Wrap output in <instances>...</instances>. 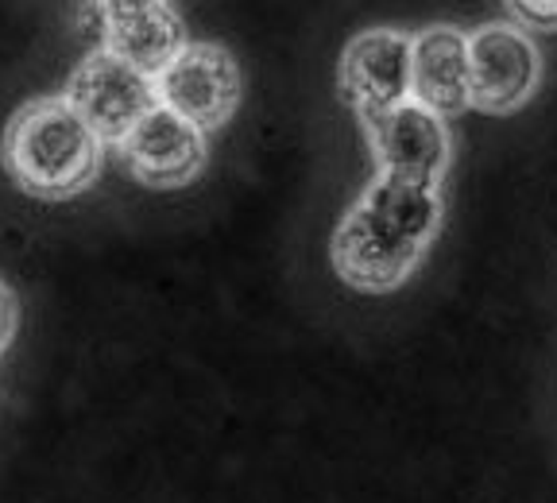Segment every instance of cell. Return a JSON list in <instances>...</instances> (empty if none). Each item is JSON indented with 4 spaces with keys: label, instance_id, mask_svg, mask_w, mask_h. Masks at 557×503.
I'll use <instances>...</instances> for the list:
<instances>
[{
    "label": "cell",
    "instance_id": "obj_11",
    "mask_svg": "<svg viewBox=\"0 0 557 503\" xmlns=\"http://www.w3.org/2000/svg\"><path fill=\"white\" fill-rule=\"evenodd\" d=\"M360 206L380 221L395 241L410 244V248L426 252L434 241L437 225H442V194L437 183H418V179H399V174H380Z\"/></svg>",
    "mask_w": 557,
    "mask_h": 503
},
{
    "label": "cell",
    "instance_id": "obj_7",
    "mask_svg": "<svg viewBox=\"0 0 557 503\" xmlns=\"http://www.w3.org/2000/svg\"><path fill=\"white\" fill-rule=\"evenodd\" d=\"M375 163L383 174L399 179H418V183H437L449 163V132L437 113L426 105L407 101L392 109L387 116L368 121Z\"/></svg>",
    "mask_w": 557,
    "mask_h": 503
},
{
    "label": "cell",
    "instance_id": "obj_2",
    "mask_svg": "<svg viewBox=\"0 0 557 503\" xmlns=\"http://www.w3.org/2000/svg\"><path fill=\"white\" fill-rule=\"evenodd\" d=\"M62 101L97 132V139L121 144L132 128L159 105L156 78L139 74L124 59L109 51H94L82 59V66L70 74V86Z\"/></svg>",
    "mask_w": 557,
    "mask_h": 503
},
{
    "label": "cell",
    "instance_id": "obj_4",
    "mask_svg": "<svg viewBox=\"0 0 557 503\" xmlns=\"http://www.w3.org/2000/svg\"><path fill=\"white\" fill-rule=\"evenodd\" d=\"M159 101L194 128H218L240 101V70L218 44H190L156 78Z\"/></svg>",
    "mask_w": 557,
    "mask_h": 503
},
{
    "label": "cell",
    "instance_id": "obj_3",
    "mask_svg": "<svg viewBox=\"0 0 557 503\" xmlns=\"http://www.w3.org/2000/svg\"><path fill=\"white\" fill-rule=\"evenodd\" d=\"M341 94L364 121L407 105L414 94V39L392 27L357 35L341 59Z\"/></svg>",
    "mask_w": 557,
    "mask_h": 503
},
{
    "label": "cell",
    "instance_id": "obj_8",
    "mask_svg": "<svg viewBox=\"0 0 557 503\" xmlns=\"http://www.w3.org/2000/svg\"><path fill=\"white\" fill-rule=\"evenodd\" d=\"M97 27H101L104 47L101 51L116 54L139 74L159 78L178 54L186 51L183 24L166 4L144 0V4H97Z\"/></svg>",
    "mask_w": 557,
    "mask_h": 503
},
{
    "label": "cell",
    "instance_id": "obj_6",
    "mask_svg": "<svg viewBox=\"0 0 557 503\" xmlns=\"http://www.w3.org/2000/svg\"><path fill=\"white\" fill-rule=\"evenodd\" d=\"M116 148L132 179L148 186H183L206 167V132L166 105H156Z\"/></svg>",
    "mask_w": 557,
    "mask_h": 503
},
{
    "label": "cell",
    "instance_id": "obj_1",
    "mask_svg": "<svg viewBox=\"0 0 557 503\" xmlns=\"http://www.w3.org/2000/svg\"><path fill=\"white\" fill-rule=\"evenodd\" d=\"M4 167L35 198H70L94 183L101 139L62 97H39L9 121Z\"/></svg>",
    "mask_w": 557,
    "mask_h": 503
},
{
    "label": "cell",
    "instance_id": "obj_10",
    "mask_svg": "<svg viewBox=\"0 0 557 503\" xmlns=\"http://www.w3.org/2000/svg\"><path fill=\"white\" fill-rule=\"evenodd\" d=\"M414 101L437 116L469 109V35L457 27H426L414 35Z\"/></svg>",
    "mask_w": 557,
    "mask_h": 503
},
{
    "label": "cell",
    "instance_id": "obj_9",
    "mask_svg": "<svg viewBox=\"0 0 557 503\" xmlns=\"http://www.w3.org/2000/svg\"><path fill=\"white\" fill-rule=\"evenodd\" d=\"M422 252L395 241L364 206H352L333 236V268L357 291H392L410 275Z\"/></svg>",
    "mask_w": 557,
    "mask_h": 503
},
{
    "label": "cell",
    "instance_id": "obj_13",
    "mask_svg": "<svg viewBox=\"0 0 557 503\" xmlns=\"http://www.w3.org/2000/svg\"><path fill=\"white\" fill-rule=\"evenodd\" d=\"M12 330H16V303H12L9 286L0 283V353L12 341Z\"/></svg>",
    "mask_w": 557,
    "mask_h": 503
},
{
    "label": "cell",
    "instance_id": "obj_12",
    "mask_svg": "<svg viewBox=\"0 0 557 503\" xmlns=\"http://www.w3.org/2000/svg\"><path fill=\"white\" fill-rule=\"evenodd\" d=\"M511 12L527 20V24L557 27V0H515Z\"/></svg>",
    "mask_w": 557,
    "mask_h": 503
},
{
    "label": "cell",
    "instance_id": "obj_5",
    "mask_svg": "<svg viewBox=\"0 0 557 503\" xmlns=\"http://www.w3.org/2000/svg\"><path fill=\"white\" fill-rule=\"evenodd\" d=\"M472 105L484 113H511L539 86V47L515 24H484L469 35Z\"/></svg>",
    "mask_w": 557,
    "mask_h": 503
}]
</instances>
